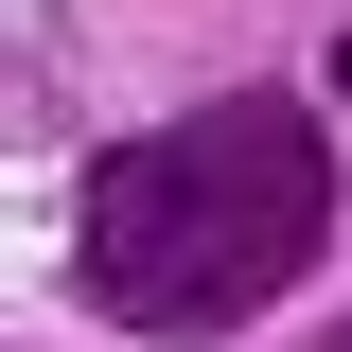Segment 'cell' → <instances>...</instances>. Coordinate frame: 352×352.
<instances>
[{"mask_svg": "<svg viewBox=\"0 0 352 352\" xmlns=\"http://www.w3.org/2000/svg\"><path fill=\"white\" fill-rule=\"evenodd\" d=\"M317 247H335V159H317V106L282 88L176 106L71 194V282L124 335H247Z\"/></svg>", "mask_w": 352, "mask_h": 352, "instance_id": "6da1fadb", "label": "cell"}, {"mask_svg": "<svg viewBox=\"0 0 352 352\" xmlns=\"http://www.w3.org/2000/svg\"><path fill=\"white\" fill-rule=\"evenodd\" d=\"M335 352H352V335H335Z\"/></svg>", "mask_w": 352, "mask_h": 352, "instance_id": "7a4b0ae2", "label": "cell"}]
</instances>
